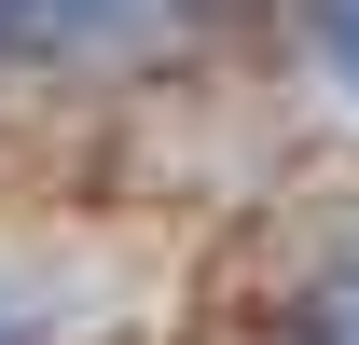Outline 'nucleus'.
<instances>
[{
    "mask_svg": "<svg viewBox=\"0 0 359 345\" xmlns=\"http://www.w3.org/2000/svg\"><path fill=\"white\" fill-rule=\"evenodd\" d=\"M180 0H0V55H111L152 42Z\"/></svg>",
    "mask_w": 359,
    "mask_h": 345,
    "instance_id": "obj_1",
    "label": "nucleus"
},
{
    "mask_svg": "<svg viewBox=\"0 0 359 345\" xmlns=\"http://www.w3.org/2000/svg\"><path fill=\"white\" fill-rule=\"evenodd\" d=\"M304 345H359V249H346V262L304 290Z\"/></svg>",
    "mask_w": 359,
    "mask_h": 345,
    "instance_id": "obj_2",
    "label": "nucleus"
},
{
    "mask_svg": "<svg viewBox=\"0 0 359 345\" xmlns=\"http://www.w3.org/2000/svg\"><path fill=\"white\" fill-rule=\"evenodd\" d=\"M332 69H346V97H359V0H332Z\"/></svg>",
    "mask_w": 359,
    "mask_h": 345,
    "instance_id": "obj_3",
    "label": "nucleus"
},
{
    "mask_svg": "<svg viewBox=\"0 0 359 345\" xmlns=\"http://www.w3.org/2000/svg\"><path fill=\"white\" fill-rule=\"evenodd\" d=\"M0 345H14V318H0Z\"/></svg>",
    "mask_w": 359,
    "mask_h": 345,
    "instance_id": "obj_4",
    "label": "nucleus"
}]
</instances>
